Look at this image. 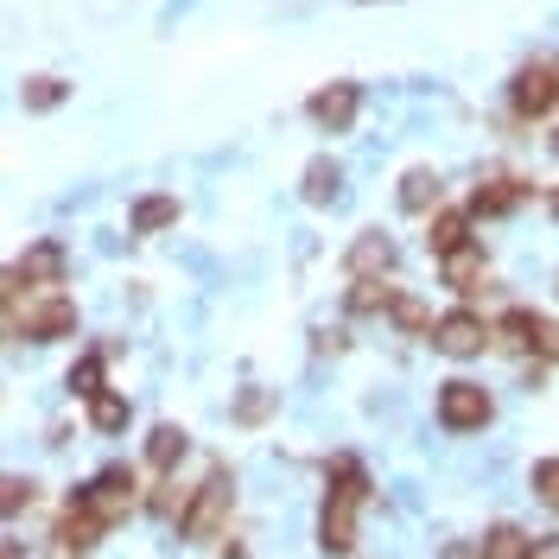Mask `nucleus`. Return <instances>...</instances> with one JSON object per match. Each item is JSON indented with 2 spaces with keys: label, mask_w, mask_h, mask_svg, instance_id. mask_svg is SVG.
Masks as SVG:
<instances>
[{
  "label": "nucleus",
  "mask_w": 559,
  "mask_h": 559,
  "mask_svg": "<svg viewBox=\"0 0 559 559\" xmlns=\"http://www.w3.org/2000/svg\"><path fill=\"white\" fill-rule=\"evenodd\" d=\"M369 502V471L356 457H337V484L324 496V515H318V547L324 554H349L356 547V515Z\"/></svg>",
  "instance_id": "obj_1"
},
{
  "label": "nucleus",
  "mask_w": 559,
  "mask_h": 559,
  "mask_svg": "<svg viewBox=\"0 0 559 559\" xmlns=\"http://www.w3.org/2000/svg\"><path fill=\"white\" fill-rule=\"evenodd\" d=\"M76 331V306L64 293H45V299H26V312L7 299V337H33V344H51V337H70Z\"/></svg>",
  "instance_id": "obj_2"
},
{
  "label": "nucleus",
  "mask_w": 559,
  "mask_h": 559,
  "mask_svg": "<svg viewBox=\"0 0 559 559\" xmlns=\"http://www.w3.org/2000/svg\"><path fill=\"white\" fill-rule=\"evenodd\" d=\"M76 502H83L96 522L115 527L140 502V477L128 471V464H108V471H96V477H90V489H76Z\"/></svg>",
  "instance_id": "obj_3"
},
{
  "label": "nucleus",
  "mask_w": 559,
  "mask_h": 559,
  "mask_svg": "<svg viewBox=\"0 0 559 559\" xmlns=\"http://www.w3.org/2000/svg\"><path fill=\"white\" fill-rule=\"evenodd\" d=\"M223 515H229V471L210 464V477L198 484V496H191L185 515H178V534H185V540H210V534L223 527Z\"/></svg>",
  "instance_id": "obj_4"
},
{
  "label": "nucleus",
  "mask_w": 559,
  "mask_h": 559,
  "mask_svg": "<svg viewBox=\"0 0 559 559\" xmlns=\"http://www.w3.org/2000/svg\"><path fill=\"white\" fill-rule=\"evenodd\" d=\"M439 426H452V432L489 426V394L477 382H445L439 388Z\"/></svg>",
  "instance_id": "obj_5"
},
{
  "label": "nucleus",
  "mask_w": 559,
  "mask_h": 559,
  "mask_svg": "<svg viewBox=\"0 0 559 559\" xmlns=\"http://www.w3.org/2000/svg\"><path fill=\"white\" fill-rule=\"evenodd\" d=\"M484 344H489V324L471 306H457V312H445L432 324V349H445V356H477Z\"/></svg>",
  "instance_id": "obj_6"
},
{
  "label": "nucleus",
  "mask_w": 559,
  "mask_h": 559,
  "mask_svg": "<svg viewBox=\"0 0 559 559\" xmlns=\"http://www.w3.org/2000/svg\"><path fill=\"white\" fill-rule=\"evenodd\" d=\"M509 103H515V115H547V108L559 103L554 58H547V64H527V70H515V90H509Z\"/></svg>",
  "instance_id": "obj_7"
},
{
  "label": "nucleus",
  "mask_w": 559,
  "mask_h": 559,
  "mask_svg": "<svg viewBox=\"0 0 559 559\" xmlns=\"http://www.w3.org/2000/svg\"><path fill=\"white\" fill-rule=\"evenodd\" d=\"M103 527H108V522H96L83 502H70L64 522H58V547H51V559H83L96 540H103Z\"/></svg>",
  "instance_id": "obj_8"
},
{
  "label": "nucleus",
  "mask_w": 559,
  "mask_h": 559,
  "mask_svg": "<svg viewBox=\"0 0 559 559\" xmlns=\"http://www.w3.org/2000/svg\"><path fill=\"white\" fill-rule=\"evenodd\" d=\"M312 121L318 128H331V134H344L349 121H356V108H362V90H356V83H331V90H318L312 103Z\"/></svg>",
  "instance_id": "obj_9"
},
{
  "label": "nucleus",
  "mask_w": 559,
  "mask_h": 559,
  "mask_svg": "<svg viewBox=\"0 0 559 559\" xmlns=\"http://www.w3.org/2000/svg\"><path fill=\"white\" fill-rule=\"evenodd\" d=\"M64 280V248L58 242H33L20 254V267L7 274V286H58Z\"/></svg>",
  "instance_id": "obj_10"
},
{
  "label": "nucleus",
  "mask_w": 559,
  "mask_h": 559,
  "mask_svg": "<svg viewBox=\"0 0 559 559\" xmlns=\"http://www.w3.org/2000/svg\"><path fill=\"white\" fill-rule=\"evenodd\" d=\"M527 198V185L515 173H489L477 191H471V216H509V210Z\"/></svg>",
  "instance_id": "obj_11"
},
{
  "label": "nucleus",
  "mask_w": 559,
  "mask_h": 559,
  "mask_svg": "<svg viewBox=\"0 0 559 559\" xmlns=\"http://www.w3.org/2000/svg\"><path fill=\"white\" fill-rule=\"evenodd\" d=\"M349 280H382L388 267H394V242H388L382 229H369V236H362V242L349 248Z\"/></svg>",
  "instance_id": "obj_12"
},
{
  "label": "nucleus",
  "mask_w": 559,
  "mask_h": 559,
  "mask_svg": "<svg viewBox=\"0 0 559 559\" xmlns=\"http://www.w3.org/2000/svg\"><path fill=\"white\" fill-rule=\"evenodd\" d=\"M426 248L445 261V254H457V248H471V210H439L432 216V229H426Z\"/></svg>",
  "instance_id": "obj_13"
},
{
  "label": "nucleus",
  "mask_w": 559,
  "mask_h": 559,
  "mask_svg": "<svg viewBox=\"0 0 559 559\" xmlns=\"http://www.w3.org/2000/svg\"><path fill=\"white\" fill-rule=\"evenodd\" d=\"M489 337H496L502 349H515V356H527L534 337H540V318L527 312V306H515V312H502L496 324H489Z\"/></svg>",
  "instance_id": "obj_14"
},
{
  "label": "nucleus",
  "mask_w": 559,
  "mask_h": 559,
  "mask_svg": "<svg viewBox=\"0 0 559 559\" xmlns=\"http://www.w3.org/2000/svg\"><path fill=\"white\" fill-rule=\"evenodd\" d=\"M439 267H445V286H452V293H477V280H484V248L477 242L457 248V254H445Z\"/></svg>",
  "instance_id": "obj_15"
},
{
  "label": "nucleus",
  "mask_w": 559,
  "mask_h": 559,
  "mask_svg": "<svg viewBox=\"0 0 559 559\" xmlns=\"http://www.w3.org/2000/svg\"><path fill=\"white\" fill-rule=\"evenodd\" d=\"M178 457H185V432H178V426H153V439H146V464H153L159 477H173Z\"/></svg>",
  "instance_id": "obj_16"
},
{
  "label": "nucleus",
  "mask_w": 559,
  "mask_h": 559,
  "mask_svg": "<svg viewBox=\"0 0 559 559\" xmlns=\"http://www.w3.org/2000/svg\"><path fill=\"white\" fill-rule=\"evenodd\" d=\"M432 204H439V173H426V166H414V173L401 178V210H414V216H426Z\"/></svg>",
  "instance_id": "obj_17"
},
{
  "label": "nucleus",
  "mask_w": 559,
  "mask_h": 559,
  "mask_svg": "<svg viewBox=\"0 0 559 559\" xmlns=\"http://www.w3.org/2000/svg\"><path fill=\"white\" fill-rule=\"evenodd\" d=\"M337 185H344V173H337V159H312V166H306V178H299L306 204H331V198H337Z\"/></svg>",
  "instance_id": "obj_18"
},
{
  "label": "nucleus",
  "mask_w": 559,
  "mask_h": 559,
  "mask_svg": "<svg viewBox=\"0 0 559 559\" xmlns=\"http://www.w3.org/2000/svg\"><path fill=\"white\" fill-rule=\"evenodd\" d=\"M178 223V198H140L134 204V236H159Z\"/></svg>",
  "instance_id": "obj_19"
},
{
  "label": "nucleus",
  "mask_w": 559,
  "mask_h": 559,
  "mask_svg": "<svg viewBox=\"0 0 559 559\" xmlns=\"http://www.w3.org/2000/svg\"><path fill=\"white\" fill-rule=\"evenodd\" d=\"M394 286H382V280H356L349 286V312H394Z\"/></svg>",
  "instance_id": "obj_20"
},
{
  "label": "nucleus",
  "mask_w": 559,
  "mask_h": 559,
  "mask_svg": "<svg viewBox=\"0 0 559 559\" xmlns=\"http://www.w3.org/2000/svg\"><path fill=\"white\" fill-rule=\"evenodd\" d=\"M70 394H83V401H96V394H108L103 388V349H90L76 369H70Z\"/></svg>",
  "instance_id": "obj_21"
},
{
  "label": "nucleus",
  "mask_w": 559,
  "mask_h": 559,
  "mask_svg": "<svg viewBox=\"0 0 559 559\" xmlns=\"http://www.w3.org/2000/svg\"><path fill=\"white\" fill-rule=\"evenodd\" d=\"M90 426H96V432H121V426H128V401H121V394H96V401H90Z\"/></svg>",
  "instance_id": "obj_22"
},
{
  "label": "nucleus",
  "mask_w": 559,
  "mask_h": 559,
  "mask_svg": "<svg viewBox=\"0 0 559 559\" xmlns=\"http://www.w3.org/2000/svg\"><path fill=\"white\" fill-rule=\"evenodd\" d=\"M20 96H26V108H33V115H45V108L64 103V83H58V76H26V90H20Z\"/></svg>",
  "instance_id": "obj_23"
},
{
  "label": "nucleus",
  "mask_w": 559,
  "mask_h": 559,
  "mask_svg": "<svg viewBox=\"0 0 559 559\" xmlns=\"http://www.w3.org/2000/svg\"><path fill=\"white\" fill-rule=\"evenodd\" d=\"M522 547H527V534H522V527H509V522L484 534V554L489 559H522Z\"/></svg>",
  "instance_id": "obj_24"
},
{
  "label": "nucleus",
  "mask_w": 559,
  "mask_h": 559,
  "mask_svg": "<svg viewBox=\"0 0 559 559\" xmlns=\"http://www.w3.org/2000/svg\"><path fill=\"white\" fill-rule=\"evenodd\" d=\"M394 324H401V331H432V324H439V318L426 312V306H419V299H407V293H401V299H394Z\"/></svg>",
  "instance_id": "obj_25"
},
{
  "label": "nucleus",
  "mask_w": 559,
  "mask_h": 559,
  "mask_svg": "<svg viewBox=\"0 0 559 559\" xmlns=\"http://www.w3.org/2000/svg\"><path fill=\"white\" fill-rule=\"evenodd\" d=\"M534 496H540L547 509H559V457H547V464H534Z\"/></svg>",
  "instance_id": "obj_26"
},
{
  "label": "nucleus",
  "mask_w": 559,
  "mask_h": 559,
  "mask_svg": "<svg viewBox=\"0 0 559 559\" xmlns=\"http://www.w3.org/2000/svg\"><path fill=\"white\" fill-rule=\"evenodd\" d=\"M33 477H7V496H0V509H7V515H20V509H33Z\"/></svg>",
  "instance_id": "obj_27"
},
{
  "label": "nucleus",
  "mask_w": 559,
  "mask_h": 559,
  "mask_svg": "<svg viewBox=\"0 0 559 559\" xmlns=\"http://www.w3.org/2000/svg\"><path fill=\"white\" fill-rule=\"evenodd\" d=\"M534 356H540V362H559V324H554V318H540V337H534Z\"/></svg>",
  "instance_id": "obj_28"
},
{
  "label": "nucleus",
  "mask_w": 559,
  "mask_h": 559,
  "mask_svg": "<svg viewBox=\"0 0 559 559\" xmlns=\"http://www.w3.org/2000/svg\"><path fill=\"white\" fill-rule=\"evenodd\" d=\"M261 414H267V394H261V388H248L242 401H236V419H242V426H254Z\"/></svg>",
  "instance_id": "obj_29"
},
{
  "label": "nucleus",
  "mask_w": 559,
  "mask_h": 559,
  "mask_svg": "<svg viewBox=\"0 0 559 559\" xmlns=\"http://www.w3.org/2000/svg\"><path fill=\"white\" fill-rule=\"evenodd\" d=\"M522 559H559V534H534L522 547Z\"/></svg>",
  "instance_id": "obj_30"
},
{
  "label": "nucleus",
  "mask_w": 559,
  "mask_h": 559,
  "mask_svg": "<svg viewBox=\"0 0 559 559\" xmlns=\"http://www.w3.org/2000/svg\"><path fill=\"white\" fill-rule=\"evenodd\" d=\"M445 559H489L484 540H464V547H445Z\"/></svg>",
  "instance_id": "obj_31"
},
{
  "label": "nucleus",
  "mask_w": 559,
  "mask_h": 559,
  "mask_svg": "<svg viewBox=\"0 0 559 559\" xmlns=\"http://www.w3.org/2000/svg\"><path fill=\"white\" fill-rule=\"evenodd\" d=\"M0 559H20V540H7V554H0Z\"/></svg>",
  "instance_id": "obj_32"
},
{
  "label": "nucleus",
  "mask_w": 559,
  "mask_h": 559,
  "mask_svg": "<svg viewBox=\"0 0 559 559\" xmlns=\"http://www.w3.org/2000/svg\"><path fill=\"white\" fill-rule=\"evenodd\" d=\"M547 210H554V216H559V191H554V198H547Z\"/></svg>",
  "instance_id": "obj_33"
},
{
  "label": "nucleus",
  "mask_w": 559,
  "mask_h": 559,
  "mask_svg": "<svg viewBox=\"0 0 559 559\" xmlns=\"http://www.w3.org/2000/svg\"><path fill=\"white\" fill-rule=\"evenodd\" d=\"M554 153H559V128H554Z\"/></svg>",
  "instance_id": "obj_34"
},
{
  "label": "nucleus",
  "mask_w": 559,
  "mask_h": 559,
  "mask_svg": "<svg viewBox=\"0 0 559 559\" xmlns=\"http://www.w3.org/2000/svg\"><path fill=\"white\" fill-rule=\"evenodd\" d=\"M554 76H559V58H554Z\"/></svg>",
  "instance_id": "obj_35"
},
{
  "label": "nucleus",
  "mask_w": 559,
  "mask_h": 559,
  "mask_svg": "<svg viewBox=\"0 0 559 559\" xmlns=\"http://www.w3.org/2000/svg\"><path fill=\"white\" fill-rule=\"evenodd\" d=\"M356 7H369V0H356Z\"/></svg>",
  "instance_id": "obj_36"
}]
</instances>
